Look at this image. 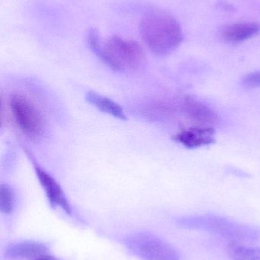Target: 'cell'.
I'll return each mask as SVG.
<instances>
[{"mask_svg":"<svg viewBox=\"0 0 260 260\" xmlns=\"http://www.w3.org/2000/svg\"><path fill=\"white\" fill-rule=\"evenodd\" d=\"M87 43L97 57L114 71H136L146 62L145 50L138 42L133 40L115 35L103 44L99 30L92 28L87 35Z\"/></svg>","mask_w":260,"mask_h":260,"instance_id":"6da1fadb","label":"cell"},{"mask_svg":"<svg viewBox=\"0 0 260 260\" xmlns=\"http://www.w3.org/2000/svg\"><path fill=\"white\" fill-rule=\"evenodd\" d=\"M140 32L149 50L156 56L172 54L183 41V32L177 19L161 9L145 12L140 22Z\"/></svg>","mask_w":260,"mask_h":260,"instance_id":"7a4b0ae2","label":"cell"},{"mask_svg":"<svg viewBox=\"0 0 260 260\" xmlns=\"http://www.w3.org/2000/svg\"><path fill=\"white\" fill-rule=\"evenodd\" d=\"M177 224L188 230L203 231L218 235L232 243L253 242L259 238L257 229L220 215H199L182 217Z\"/></svg>","mask_w":260,"mask_h":260,"instance_id":"3957f363","label":"cell"},{"mask_svg":"<svg viewBox=\"0 0 260 260\" xmlns=\"http://www.w3.org/2000/svg\"><path fill=\"white\" fill-rule=\"evenodd\" d=\"M126 248L141 260H181L169 243L148 232H138L124 239Z\"/></svg>","mask_w":260,"mask_h":260,"instance_id":"277c9868","label":"cell"},{"mask_svg":"<svg viewBox=\"0 0 260 260\" xmlns=\"http://www.w3.org/2000/svg\"><path fill=\"white\" fill-rule=\"evenodd\" d=\"M9 107L18 127L26 136L37 139L44 134V117L30 99L21 94H12L9 98Z\"/></svg>","mask_w":260,"mask_h":260,"instance_id":"5b68a950","label":"cell"},{"mask_svg":"<svg viewBox=\"0 0 260 260\" xmlns=\"http://www.w3.org/2000/svg\"><path fill=\"white\" fill-rule=\"evenodd\" d=\"M27 155L30 157V160H32L38 181L44 189L50 206L53 208L60 207L67 215H72L73 210H72L71 205L67 200L59 183L44 168L40 166L39 164L34 159L33 156L31 155L28 152H27Z\"/></svg>","mask_w":260,"mask_h":260,"instance_id":"8992f818","label":"cell"},{"mask_svg":"<svg viewBox=\"0 0 260 260\" xmlns=\"http://www.w3.org/2000/svg\"><path fill=\"white\" fill-rule=\"evenodd\" d=\"M183 111L188 119L201 127H213L220 122V117L216 111L193 96L185 98Z\"/></svg>","mask_w":260,"mask_h":260,"instance_id":"52a82bcc","label":"cell"},{"mask_svg":"<svg viewBox=\"0 0 260 260\" xmlns=\"http://www.w3.org/2000/svg\"><path fill=\"white\" fill-rule=\"evenodd\" d=\"M215 134L213 127L198 126L183 130L174 136L172 139L186 148H197L215 143Z\"/></svg>","mask_w":260,"mask_h":260,"instance_id":"ba28073f","label":"cell"},{"mask_svg":"<svg viewBox=\"0 0 260 260\" xmlns=\"http://www.w3.org/2000/svg\"><path fill=\"white\" fill-rule=\"evenodd\" d=\"M48 251L47 246L41 242L24 241L8 246L6 256L11 259H32L44 256Z\"/></svg>","mask_w":260,"mask_h":260,"instance_id":"9c48e42d","label":"cell"},{"mask_svg":"<svg viewBox=\"0 0 260 260\" xmlns=\"http://www.w3.org/2000/svg\"><path fill=\"white\" fill-rule=\"evenodd\" d=\"M259 32V23L245 21L225 26L221 30V35L227 42L237 44L253 38Z\"/></svg>","mask_w":260,"mask_h":260,"instance_id":"30bf717a","label":"cell"},{"mask_svg":"<svg viewBox=\"0 0 260 260\" xmlns=\"http://www.w3.org/2000/svg\"><path fill=\"white\" fill-rule=\"evenodd\" d=\"M85 98H86L87 102L90 105H93L95 108H97L102 112L112 116L119 120H127L123 108L117 102H114L111 99L101 95L98 93L93 92V91L87 93Z\"/></svg>","mask_w":260,"mask_h":260,"instance_id":"8fae6325","label":"cell"},{"mask_svg":"<svg viewBox=\"0 0 260 260\" xmlns=\"http://www.w3.org/2000/svg\"><path fill=\"white\" fill-rule=\"evenodd\" d=\"M230 256L233 260H260V247L233 243L230 247Z\"/></svg>","mask_w":260,"mask_h":260,"instance_id":"7c38bea8","label":"cell"},{"mask_svg":"<svg viewBox=\"0 0 260 260\" xmlns=\"http://www.w3.org/2000/svg\"><path fill=\"white\" fill-rule=\"evenodd\" d=\"M15 201L13 189L6 183L0 185V211L6 215L12 213L15 206Z\"/></svg>","mask_w":260,"mask_h":260,"instance_id":"4fadbf2b","label":"cell"},{"mask_svg":"<svg viewBox=\"0 0 260 260\" xmlns=\"http://www.w3.org/2000/svg\"><path fill=\"white\" fill-rule=\"evenodd\" d=\"M241 85L247 89L260 88V70L245 75L241 79Z\"/></svg>","mask_w":260,"mask_h":260,"instance_id":"5bb4252c","label":"cell"},{"mask_svg":"<svg viewBox=\"0 0 260 260\" xmlns=\"http://www.w3.org/2000/svg\"><path fill=\"white\" fill-rule=\"evenodd\" d=\"M36 260H58L56 257H53L51 256H47V255H44V256L38 257Z\"/></svg>","mask_w":260,"mask_h":260,"instance_id":"9a60e30c","label":"cell"}]
</instances>
